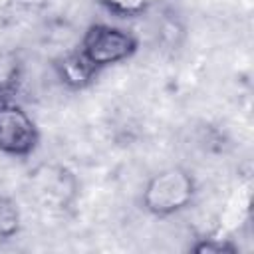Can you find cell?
I'll return each instance as SVG.
<instances>
[{
	"label": "cell",
	"instance_id": "obj_1",
	"mask_svg": "<svg viewBox=\"0 0 254 254\" xmlns=\"http://www.w3.org/2000/svg\"><path fill=\"white\" fill-rule=\"evenodd\" d=\"M194 196V179L181 167L165 169L149 179L143 190V204L149 212L167 216L183 210Z\"/></svg>",
	"mask_w": 254,
	"mask_h": 254
},
{
	"label": "cell",
	"instance_id": "obj_2",
	"mask_svg": "<svg viewBox=\"0 0 254 254\" xmlns=\"http://www.w3.org/2000/svg\"><path fill=\"white\" fill-rule=\"evenodd\" d=\"M135 48H137V40L129 32L109 24H93L87 28L81 40L79 56L97 73V69L101 67L131 58Z\"/></svg>",
	"mask_w": 254,
	"mask_h": 254
},
{
	"label": "cell",
	"instance_id": "obj_3",
	"mask_svg": "<svg viewBox=\"0 0 254 254\" xmlns=\"http://www.w3.org/2000/svg\"><path fill=\"white\" fill-rule=\"evenodd\" d=\"M38 145V127L16 103L0 105V151L14 157L30 155Z\"/></svg>",
	"mask_w": 254,
	"mask_h": 254
},
{
	"label": "cell",
	"instance_id": "obj_4",
	"mask_svg": "<svg viewBox=\"0 0 254 254\" xmlns=\"http://www.w3.org/2000/svg\"><path fill=\"white\" fill-rule=\"evenodd\" d=\"M60 69H62V77H64L67 83L75 85V87L85 85V83L95 75V71H93V69L89 67V64L79 56V52H75V54L64 58V64L60 65Z\"/></svg>",
	"mask_w": 254,
	"mask_h": 254
},
{
	"label": "cell",
	"instance_id": "obj_5",
	"mask_svg": "<svg viewBox=\"0 0 254 254\" xmlns=\"http://www.w3.org/2000/svg\"><path fill=\"white\" fill-rule=\"evenodd\" d=\"M20 230V210L16 202L4 194H0V246L16 236Z\"/></svg>",
	"mask_w": 254,
	"mask_h": 254
},
{
	"label": "cell",
	"instance_id": "obj_6",
	"mask_svg": "<svg viewBox=\"0 0 254 254\" xmlns=\"http://www.w3.org/2000/svg\"><path fill=\"white\" fill-rule=\"evenodd\" d=\"M153 2L155 0H101V4H105L109 10L117 14H137Z\"/></svg>",
	"mask_w": 254,
	"mask_h": 254
},
{
	"label": "cell",
	"instance_id": "obj_7",
	"mask_svg": "<svg viewBox=\"0 0 254 254\" xmlns=\"http://www.w3.org/2000/svg\"><path fill=\"white\" fill-rule=\"evenodd\" d=\"M194 250L196 252H236L234 246H230L226 242H214V238H208V240L196 244Z\"/></svg>",
	"mask_w": 254,
	"mask_h": 254
},
{
	"label": "cell",
	"instance_id": "obj_8",
	"mask_svg": "<svg viewBox=\"0 0 254 254\" xmlns=\"http://www.w3.org/2000/svg\"><path fill=\"white\" fill-rule=\"evenodd\" d=\"M10 97H12V95H10L8 85H6V83H0V105H2V103H6V101H12Z\"/></svg>",
	"mask_w": 254,
	"mask_h": 254
}]
</instances>
